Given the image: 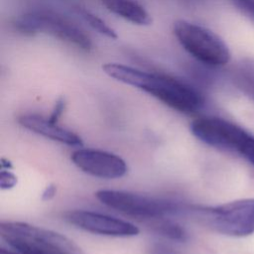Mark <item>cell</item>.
I'll return each instance as SVG.
<instances>
[{
    "label": "cell",
    "instance_id": "obj_1",
    "mask_svg": "<svg viewBox=\"0 0 254 254\" xmlns=\"http://www.w3.org/2000/svg\"><path fill=\"white\" fill-rule=\"evenodd\" d=\"M102 70L111 78L136 87L183 113L200 109L204 99L199 91L174 76L151 72L117 63H107Z\"/></svg>",
    "mask_w": 254,
    "mask_h": 254
},
{
    "label": "cell",
    "instance_id": "obj_2",
    "mask_svg": "<svg viewBox=\"0 0 254 254\" xmlns=\"http://www.w3.org/2000/svg\"><path fill=\"white\" fill-rule=\"evenodd\" d=\"M0 235L21 254H81L64 235L26 222L3 221Z\"/></svg>",
    "mask_w": 254,
    "mask_h": 254
},
{
    "label": "cell",
    "instance_id": "obj_3",
    "mask_svg": "<svg viewBox=\"0 0 254 254\" xmlns=\"http://www.w3.org/2000/svg\"><path fill=\"white\" fill-rule=\"evenodd\" d=\"M13 27L27 36L38 33L51 35L83 52H89L92 49L91 39L84 30L54 11L37 10L24 13L14 19Z\"/></svg>",
    "mask_w": 254,
    "mask_h": 254
},
{
    "label": "cell",
    "instance_id": "obj_4",
    "mask_svg": "<svg viewBox=\"0 0 254 254\" xmlns=\"http://www.w3.org/2000/svg\"><path fill=\"white\" fill-rule=\"evenodd\" d=\"M173 31L184 50L198 62L210 66H221L230 61L227 45L209 29L180 19L174 23Z\"/></svg>",
    "mask_w": 254,
    "mask_h": 254
},
{
    "label": "cell",
    "instance_id": "obj_5",
    "mask_svg": "<svg viewBox=\"0 0 254 254\" xmlns=\"http://www.w3.org/2000/svg\"><path fill=\"white\" fill-rule=\"evenodd\" d=\"M194 211L203 224L220 234L244 237L254 233V197Z\"/></svg>",
    "mask_w": 254,
    "mask_h": 254
},
{
    "label": "cell",
    "instance_id": "obj_6",
    "mask_svg": "<svg viewBox=\"0 0 254 254\" xmlns=\"http://www.w3.org/2000/svg\"><path fill=\"white\" fill-rule=\"evenodd\" d=\"M95 195L106 206L139 218L159 219L181 211L176 202L129 191L100 190Z\"/></svg>",
    "mask_w": 254,
    "mask_h": 254
},
{
    "label": "cell",
    "instance_id": "obj_7",
    "mask_svg": "<svg viewBox=\"0 0 254 254\" xmlns=\"http://www.w3.org/2000/svg\"><path fill=\"white\" fill-rule=\"evenodd\" d=\"M191 133L216 149L240 155L250 134L238 125L217 117L197 118L190 124Z\"/></svg>",
    "mask_w": 254,
    "mask_h": 254
},
{
    "label": "cell",
    "instance_id": "obj_8",
    "mask_svg": "<svg viewBox=\"0 0 254 254\" xmlns=\"http://www.w3.org/2000/svg\"><path fill=\"white\" fill-rule=\"evenodd\" d=\"M64 216L69 224L94 234L130 237L139 233V228L133 223L94 211L76 209L65 212Z\"/></svg>",
    "mask_w": 254,
    "mask_h": 254
},
{
    "label": "cell",
    "instance_id": "obj_9",
    "mask_svg": "<svg viewBox=\"0 0 254 254\" xmlns=\"http://www.w3.org/2000/svg\"><path fill=\"white\" fill-rule=\"evenodd\" d=\"M82 172L100 179H119L127 173V164L119 156L97 149H78L70 157Z\"/></svg>",
    "mask_w": 254,
    "mask_h": 254
},
{
    "label": "cell",
    "instance_id": "obj_10",
    "mask_svg": "<svg viewBox=\"0 0 254 254\" xmlns=\"http://www.w3.org/2000/svg\"><path fill=\"white\" fill-rule=\"evenodd\" d=\"M19 123L46 138L53 141H57L68 146H82L81 138L74 132L59 126L57 123L51 122L48 118H45L38 114H25L19 118Z\"/></svg>",
    "mask_w": 254,
    "mask_h": 254
},
{
    "label": "cell",
    "instance_id": "obj_11",
    "mask_svg": "<svg viewBox=\"0 0 254 254\" xmlns=\"http://www.w3.org/2000/svg\"><path fill=\"white\" fill-rule=\"evenodd\" d=\"M102 5L118 17L139 26L152 24L149 12L137 0H100Z\"/></svg>",
    "mask_w": 254,
    "mask_h": 254
},
{
    "label": "cell",
    "instance_id": "obj_12",
    "mask_svg": "<svg viewBox=\"0 0 254 254\" xmlns=\"http://www.w3.org/2000/svg\"><path fill=\"white\" fill-rule=\"evenodd\" d=\"M75 10H76V13L83 19V21L87 23V25L91 27L94 31H96L98 34L106 38H109L111 40L117 39L118 36L116 31L113 28H111L105 21L99 18L97 15L93 14L89 10H86L82 7H77Z\"/></svg>",
    "mask_w": 254,
    "mask_h": 254
},
{
    "label": "cell",
    "instance_id": "obj_13",
    "mask_svg": "<svg viewBox=\"0 0 254 254\" xmlns=\"http://www.w3.org/2000/svg\"><path fill=\"white\" fill-rule=\"evenodd\" d=\"M160 219L161 218L157 219L158 221L154 224L156 231L176 241H185L187 239V232L181 225L174 223L172 221H168V220L166 221V220H160Z\"/></svg>",
    "mask_w": 254,
    "mask_h": 254
},
{
    "label": "cell",
    "instance_id": "obj_14",
    "mask_svg": "<svg viewBox=\"0 0 254 254\" xmlns=\"http://www.w3.org/2000/svg\"><path fill=\"white\" fill-rule=\"evenodd\" d=\"M237 80L242 91L254 100V73L251 70H246L239 74Z\"/></svg>",
    "mask_w": 254,
    "mask_h": 254
},
{
    "label": "cell",
    "instance_id": "obj_15",
    "mask_svg": "<svg viewBox=\"0 0 254 254\" xmlns=\"http://www.w3.org/2000/svg\"><path fill=\"white\" fill-rule=\"evenodd\" d=\"M243 13L254 18V0H231Z\"/></svg>",
    "mask_w": 254,
    "mask_h": 254
},
{
    "label": "cell",
    "instance_id": "obj_16",
    "mask_svg": "<svg viewBox=\"0 0 254 254\" xmlns=\"http://www.w3.org/2000/svg\"><path fill=\"white\" fill-rule=\"evenodd\" d=\"M17 184V178L9 171H2L0 174V186L2 189L13 188Z\"/></svg>",
    "mask_w": 254,
    "mask_h": 254
},
{
    "label": "cell",
    "instance_id": "obj_17",
    "mask_svg": "<svg viewBox=\"0 0 254 254\" xmlns=\"http://www.w3.org/2000/svg\"><path fill=\"white\" fill-rule=\"evenodd\" d=\"M240 156L245 158L249 163L254 166V137L252 135L247 140L244 148L241 151Z\"/></svg>",
    "mask_w": 254,
    "mask_h": 254
},
{
    "label": "cell",
    "instance_id": "obj_18",
    "mask_svg": "<svg viewBox=\"0 0 254 254\" xmlns=\"http://www.w3.org/2000/svg\"><path fill=\"white\" fill-rule=\"evenodd\" d=\"M64 105H65L64 100L63 98H60L56 102V105H55V107H54V109H53V111H52V113H51V115H50V117L48 119L51 122L58 123V120L61 117V115H62V113H63V111L64 109Z\"/></svg>",
    "mask_w": 254,
    "mask_h": 254
},
{
    "label": "cell",
    "instance_id": "obj_19",
    "mask_svg": "<svg viewBox=\"0 0 254 254\" xmlns=\"http://www.w3.org/2000/svg\"><path fill=\"white\" fill-rule=\"evenodd\" d=\"M151 254H178L174 249L163 245V244H156L153 246L151 250Z\"/></svg>",
    "mask_w": 254,
    "mask_h": 254
},
{
    "label": "cell",
    "instance_id": "obj_20",
    "mask_svg": "<svg viewBox=\"0 0 254 254\" xmlns=\"http://www.w3.org/2000/svg\"><path fill=\"white\" fill-rule=\"evenodd\" d=\"M57 191V188L55 185H49L47 186V188L45 189V190L42 193V199L43 200H49L51 198H53L56 194Z\"/></svg>",
    "mask_w": 254,
    "mask_h": 254
},
{
    "label": "cell",
    "instance_id": "obj_21",
    "mask_svg": "<svg viewBox=\"0 0 254 254\" xmlns=\"http://www.w3.org/2000/svg\"><path fill=\"white\" fill-rule=\"evenodd\" d=\"M0 254H15V253L10 252V251H7V250H5V249H1V250H0Z\"/></svg>",
    "mask_w": 254,
    "mask_h": 254
}]
</instances>
